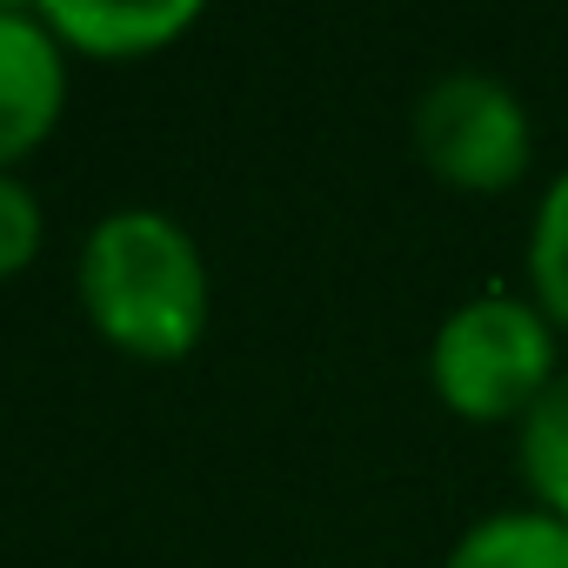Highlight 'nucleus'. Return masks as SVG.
Instances as JSON below:
<instances>
[{
    "label": "nucleus",
    "instance_id": "f257e3e1",
    "mask_svg": "<svg viewBox=\"0 0 568 568\" xmlns=\"http://www.w3.org/2000/svg\"><path fill=\"white\" fill-rule=\"evenodd\" d=\"M81 302L134 362H181L207 328V261L174 214L114 207L81 247Z\"/></svg>",
    "mask_w": 568,
    "mask_h": 568
},
{
    "label": "nucleus",
    "instance_id": "f03ea898",
    "mask_svg": "<svg viewBox=\"0 0 568 568\" xmlns=\"http://www.w3.org/2000/svg\"><path fill=\"white\" fill-rule=\"evenodd\" d=\"M555 375H561L555 322L541 315L535 295H508V288L448 308L428 348V382L462 422H521Z\"/></svg>",
    "mask_w": 568,
    "mask_h": 568
},
{
    "label": "nucleus",
    "instance_id": "7ed1b4c3",
    "mask_svg": "<svg viewBox=\"0 0 568 568\" xmlns=\"http://www.w3.org/2000/svg\"><path fill=\"white\" fill-rule=\"evenodd\" d=\"M415 154L448 187L501 194L535 161V121L508 81L481 68H455L415 101Z\"/></svg>",
    "mask_w": 568,
    "mask_h": 568
},
{
    "label": "nucleus",
    "instance_id": "20e7f679",
    "mask_svg": "<svg viewBox=\"0 0 568 568\" xmlns=\"http://www.w3.org/2000/svg\"><path fill=\"white\" fill-rule=\"evenodd\" d=\"M68 48L48 34L41 14L0 8V174L34 154L68 101Z\"/></svg>",
    "mask_w": 568,
    "mask_h": 568
},
{
    "label": "nucleus",
    "instance_id": "39448f33",
    "mask_svg": "<svg viewBox=\"0 0 568 568\" xmlns=\"http://www.w3.org/2000/svg\"><path fill=\"white\" fill-rule=\"evenodd\" d=\"M41 21H48V34L61 48L101 54V61H134V54H154L174 34H187L201 21V8L194 0H168V8H114V0H88V8H41Z\"/></svg>",
    "mask_w": 568,
    "mask_h": 568
},
{
    "label": "nucleus",
    "instance_id": "423d86ee",
    "mask_svg": "<svg viewBox=\"0 0 568 568\" xmlns=\"http://www.w3.org/2000/svg\"><path fill=\"white\" fill-rule=\"evenodd\" d=\"M442 568H568V521L548 508H501L481 515Z\"/></svg>",
    "mask_w": 568,
    "mask_h": 568
},
{
    "label": "nucleus",
    "instance_id": "0eeeda50",
    "mask_svg": "<svg viewBox=\"0 0 568 568\" xmlns=\"http://www.w3.org/2000/svg\"><path fill=\"white\" fill-rule=\"evenodd\" d=\"M515 462L535 495V508L568 521V368L548 382V395L515 422Z\"/></svg>",
    "mask_w": 568,
    "mask_h": 568
},
{
    "label": "nucleus",
    "instance_id": "6e6552de",
    "mask_svg": "<svg viewBox=\"0 0 568 568\" xmlns=\"http://www.w3.org/2000/svg\"><path fill=\"white\" fill-rule=\"evenodd\" d=\"M528 295L555 328H568V168L541 187V207L528 227Z\"/></svg>",
    "mask_w": 568,
    "mask_h": 568
},
{
    "label": "nucleus",
    "instance_id": "1a4fd4ad",
    "mask_svg": "<svg viewBox=\"0 0 568 568\" xmlns=\"http://www.w3.org/2000/svg\"><path fill=\"white\" fill-rule=\"evenodd\" d=\"M34 254H41V201L28 181L0 174V281L21 274Z\"/></svg>",
    "mask_w": 568,
    "mask_h": 568
}]
</instances>
